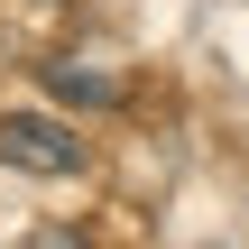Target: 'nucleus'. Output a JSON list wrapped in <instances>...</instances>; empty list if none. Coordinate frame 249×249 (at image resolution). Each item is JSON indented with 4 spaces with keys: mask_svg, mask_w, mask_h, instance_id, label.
Returning a JSON list of instances; mask_svg holds the SVG:
<instances>
[{
    "mask_svg": "<svg viewBox=\"0 0 249 249\" xmlns=\"http://www.w3.org/2000/svg\"><path fill=\"white\" fill-rule=\"evenodd\" d=\"M46 83H55L65 102H92V111H111V102H120V74L83 65V55H55V65H46Z\"/></svg>",
    "mask_w": 249,
    "mask_h": 249,
    "instance_id": "f03ea898",
    "label": "nucleus"
},
{
    "mask_svg": "<svg viewBox=\"0 0 249 249\" xmlns=\"http://www.w3.org/2000/svg\"><path fill=\"white\" fill-rule=\"evenodd\" d=\"M0 157L28 166V176H83V139H74L55 111H9V120H0Z\"/></svg>",
    "mask_w": 249,
    "mask_h": 249,
    "instance_id": "f257e3e1",
    "label": "nucleus"
}]
</instances>
